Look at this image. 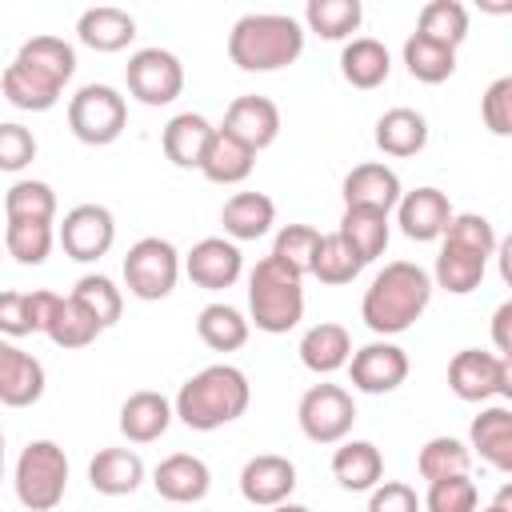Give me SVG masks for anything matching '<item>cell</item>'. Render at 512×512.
<instances>
[{"instance_id":"ab89813d","label":"cell","mask_w":512,"mask_h":512,"mask_svg":"<svg viewBox=\"0 0 512 512\" xmlns=\"http://www.w3.org/2000/svg\"><path fill=\"white\" fill-rule=\"evenodd\" d=\"M404 64H408L412 80H420V84H444L456 72V48L432 44V40H424V36L412 32L404 40Z\"/></svg>"},{"instance_id":"44dd1931","label":"cell","mask_w":512,"mask_h":512,"mask_svg":"<svg viewBox=\"0 0 512 512\" xmlns=\"http://www.w3.org/2000/svg\"><path fill=\"white\" fill-rule=\"evenodd\" d=\"M348 356H352V336H348L344 324L324 320V324H312V328L300 336V364H304L308 372H316V376L340 372V368L348 364Z\"/></svg>"},{"instance_id":"681fc988","label":"cell","mask_w":512,"mask_h":512,"mask_svg":"<svg viewBox=\"0 0 512 512\" xmlns=\"http://www.w3.org/2000/svg\"><path fill=\"white\" fill-rule=\"evenodd\" d=\"M36 160V136L24 124H0V172H20Z\"/></svg>"},{"instance_id":"9c48e42d","label":"cell","mask_w":512,"mask_h":512,"mask_svg":"<svg viewBox=\"0 0 512 512\" xmlns=\"http://www.w3.org/2000/svg\"><path fill=\"white\" fill-rule=\"evenodd\" d=\"M124 80H128V92L140 104L164 108V104H172L184 92V64L168 48H140V52L128 56Z\"/></svg>"},{"instance_id":"4dcf8cb0","label":"cell","mask_w":512,"mask_h":512,"mask_svg":"<svg viewBox=\"0 0 512 512\" xmlns=\"http://www.w3.org/2000/svg\"><path fill=\"white\" fill-rule=\"evenodd\" d=\"M220 224H224V232L232 236V244H236V240H260V236H268V228L276 224V204H272L264 192H236V196L224 204Z\"/></svg>"},{"instance_id":"30bf717a","label":"cell","mask_w":512,"mask_h":512,"mask_svg":"<svg viewBox=\"0 0 512 512\" xmlns=\"http://www.w3.org/2000/svg\"><path fill=\"white\" fill-rule=\"evenodd\" d=\"M296 420H300V432L312 444H340L356 424L352 392H344L340 384H312L300 396Z\"/></svg>"},{"instance_id":"60d3db41","label":"cell","mask_w":512,"mask_h":512,"mask_svg":"<svg viewBox=\"0 0 512 512\" xmlns=\"http://www.w3.org/2000/svg\"><path fill=\"white\" fill-rule=\"evenodd\" d=\"M484 256L468 252V248H456V244H444L440 256H436V284L452 296H464L472 292L480 280H484Z\"/></svg>"},{"instance_id":"f907efd6","label":"cell","mask_w":512,"mask_h":512,"mask_svg":"<svg viewBox=\"0 0 512 512\" xmlns=\"http://www.w3.org/2000/svg\"><path fill=\"white\" fill-rule=\"evenodd\" d=\"M480 112H484L488 132H496V136H512V76H500V80L488 84Z\"/></svg>"},{"instance_id":"83f0119b","label":"cell","mask_w":512,"mask_h":512,"mask_svg":"<svg viewBox=\"0 0 512 512\" xmlns=\"http://www.w3.org/2000/svg\"><path fill=\"white\" fill-rule=\"evenodd\" d=\"M340 72H344V80H348L352 88L368 92V88H380V84L388 80L392 56H388V48H384L380 40L356 36V40H348L344 52H340Z\"/></svg>"},{"instance_id":"7a4b0ae2","label":"cell","mask_w":512,"mask_h":512,"mask_svg":"<svg viewBox=\"0 0 512 512\" xmlns=\"http://www.w3.org/2000/svg\"><path fill=\"white\" fill-rule=\"evenodd\" d=\"M252 384L236 364H208L196 376H188L172 400V416H180L192 432H216L248 412Z\"/></svg>"},{"instance_id":"d6986e66","label":"cell","mask_w":512,"mask_h":512,"mask_svg":"<svg viewBox=\"0 0 512 512\" xmlns=\"http://www.w3.org/2000/svg\"><path fill=\"white\" fill-rule=\"evenodd\" d=\"M344 208H372V212H392L400 204V176L388 164H356L344 176Z\"/></svg>"},{"instance_id":"836d02e7","label":"cell","mask_w":512,"mask_h":512,"mask_svg":"<svg viewBox=\"0 0 512 512\" xmlns=\"http://www.w3.org/2000/svg\"><path fill=\"white\" fill-rule=\"evenodd\" d=\"M336 232L348 240V248H352L364 264H372V260L384 256V248H388V216H384V212H372V208H344Z\"/></svg>"},{"instance_id":"5bb4252c","label":"cell","mask_w":512,"mask_h":512,"mask_svg":"<svg viewBox=\"0 0 512 512\" xmlns=\"http://www.w3.org/2000/svg\"><path fill=\"white\" fill-rule=\"evenodd\" d=\"M184 272L192 284L208 288V292H220V288H232L244 272V256L232 240L224 236H204L192 244V252L184 256Z\"/></svg>"},{"instance_id":"1f68e13d","label":"cell","mask_w":512,"mask_h":512,"mask_svg":"<svg viewBox=\"0 0 512 512\" xmlns=\"http://www.w3.org/2000/svg\"><path fill=\"white\" fill-rule=\"evenodd\" d=\"M252 164H256V152L244 148L240 140H232L224 128L212 132V140H208V148L200 156V172L212 184H240V180H248Z\"/></svg>"},{"instance_id":"e0dca14e","label":"cell","mask_w":512,"mask_h":512,"mask_svg":"<svg viewBox=\"0 0 512 512\" xmlns=\"http://www.w3.org/2000/svg\"><path fill=\"white\" fill-rule=\"evenodd\" d=\"M152 484H156V492H160L168 504H196V500L208 496L212 472H208V464H204L200 456H192V452H172V456H164V460L156 464Z\"/></svg>"},{"instance_id":"ffe728a7","label":"cell","mask_w":512,"mask_h":512,"mask_svg":"<svg viewBox=\"0 0 512 512\" xmlns=\"http://www.w3.org/2000/svg\"><path fill=\"white\" fill-rule=\"evenodd\" d=\"M76 36H80V44H88L92 52H120V48L132 44L136 20H132L124 8L96 4V8H84V12H80Z\"/></svg>"},{"instance_id":"3957f363","label":"cell","mask_w":512,"mask_h":512,"mask_svg":"<svg viewBox=\"0 0 512 512\" xmlns=\"http://www.w3.org/2000/svg\"><path fill=\"white\" fill-rule=\"evenodd\" d=\"M304 52V28L280 12H248L228 32V60L240 72H276Z\"/></svg>"},{"instance_id":"ee69618b","label":"cell","mask_w":512,"mask_h":512,"mask_svg":"<svg viewBox=\"0 0 512 512\" xmlns=\"http://www.w3.org/2000/svg\"><path fill=\"white\" fill-rule=\"evenodd\" d=\"M52 240H56L52 236V224H44V220H8V232H4L8 252L20 264H28V268H36V264L48 260Z\"/></svg>"},{"instance_id":"8fae6325","label":"cell","mask_w":512,"mask_h":512,"mask_svg":"<svg viewBox=\"0 0 512 512\" xmlns=\"http://www.w3.org/2000/svg\"><path fill=\"white\" fill-rule=\"evenodd\" d=\"M348 372H352V388H360L368 396H384L408 380V352L400 344L372 340L348 356Z\"/></svg>"},{"instance_id":"2e32d148","label":"cell","mask_w":512,"mask_h":512,"mask_svg":"<svg viewBox=\"0 0 512 512\" xmlns=\"http://www.w3.org/2000/svg\"><path fill=\"white\" fill-rule=\"evenodd\" d=\"M452 204L440 188H416V192H404L400 204H396V224L408 240H440L448 220H452Z\"/></svg>"},{"instance_id":"e575fe53","label":"cell","mask_w":512,"mask_h":512,"mask_svg":"<svg viewBox=\"0 0 512 512\" xmlns=\"http://www.w3.org/2000/svg\"><path fill=\"white\" fill-rule=\"evenodd\" d=\"M416 36H424L432 44H444V48H460L464 36H468V8L460 0H428L420 8Z\"/></svg>"},{"instance_id":"4fadbf2b","label":"cell","mask_w":512,"mask_h":512,"mask_svg":"<svg viewBox=\"0 0 512 512\" xmlns=\"http://www.w3.org/2000/svg\"><path fill=\"white\" fill-rule=\"evenodd\" d=\"M296 492V464L276 452H260L240 468V496L256 508H276Z\"/></svg>"},{"instance_id":"bcb514c9","label":"cell","mask_w":512,"mask_h":512,"mask_svg":"<svg viewBox=\"0 0 512 512\" xmlns=\"http://www.w3.org/2000/svg\"><path fill=\"white\" fill-rule=\"evenodd\" d=\"M316 244H320V232L312 224H284L276 232V244H272V256L280 264H288L296 276H308L312 268V256H316Z\"/></svg>"},{"instance_id":"f35d334b","label":"cell","mask_w":512,"mask_h":512,"mask_svg":"<svg viewBox=\"0 0 512 512\" xmlns=\"http://www.w3.org/2000/svg\"><path fill=\"white\" fill-rule=\"evenodd\" d=\"M360 268H364V260L348 248V240H344L340 232H328V236H320L308 272H312L320 284H352V280L360 276Z\"/></svg>"},{"instance_id":"7402d4cb","label":"cell","mask_w":512,"mask_h":512,"mask_svg":"<svg viewBox=\"0 0 512 512\" xmlns=\"http://www.w3.org/2000/svg\"><path fill=\"white\" fill-rule=\"evenodd\" d=\"M144 480V460L132 448H100L88 464V484L100 496H132Z\"/></svg>"},{"instance_id":"52a82bcc","label":"cell","mask_w":512,"mask_h":512,"mask_svg":"<svg viewBox=\"0 0 512 512\" xmlns=\"http://www.w3.org/2000/svg\"><path fill=\"white\" fill-rule=\"evenodd\" d=\"M180 280V252L164 236H144L124 256V284L136 300H164Z\"/></svg>"},{"instance_id":"816d5d0a","label":"cell","mask_w":512,"mask_h":512,"mask_svg":"<svg viewBox=\"0 0 512 512\" xmlns=\"http://www.w3.org/2000/svg\"><path fill=\"white\" fill-rule=\"evenodd\" d=\"M368 512H420V496H416V488H408L400 480H384L372 488Z\"/></svg>"},{"instance_id":"8d00e7d4","label":"cell","mask_w":512,"mask_h":512,"mask_svg":"<svg viewBox=\"0 0 512 512\" xmlns=\"http://www.w3.org/2000/svg\"><path fill=\"white\" fill-rule=\"evenodd\" d=\"M196 332L212 352H236L248 344V320L232 304H208L196 316Z\"/></svg>"},{"instance_id":"b9f144b4","label":"cell","mask_w":512,"mask_h":512,"mask_svg":"<svg viewBox=\"0 0 512 512\" xmlns=\"http://www.w3.org/2000/svg\"><path fill=\"white\" fill-rule=\"evenodd\" d=\"M468 464H472V448L456 436H432L424 448H420V476L424 480H444V476H468Z\"/></svg>"},{"instance_id":"7bdbcfd3","label":"cell","mask_w":512,"mask_h":512,"mask_svg":"<svg viewBox=\"0 0 512 512\" xmlns=\"http://www.w3.org/2000/svg\"><path fill=\"white\" fill-rule=\"evenodd\" d=\"M4 212H8V220H44V224H52L56 192L44 180H16L4 196Z\"/></svg>"},{"instance_id":"f546056e","label":"cell","mask_w":512,"mask_h":512,"mask_svg":"<svg viewBox=\"0 0 512 512\" xmlns=\"http://www.w3.org/2000/svg\"><path fill=\"white\" fill-rule=\"evenodd\" d=\"M212 124L200 116V112H180L164 124V156L176 164V168H200V156L212 140Z\"/></svg>"},{"instance_id":"c3c4849f","label":"cell","mask_w":512,"mask_h":512,"mask_svg":"<svg viewBox=\"0 0 512 512\" xmlns=\"http://www.w3.org/2000/svg\"><path fill=\"white\" fill-rule=\"evenodd\" d=\"M476 504H480V492L468 476L428 480V496H424L428 512H476Z\"/></svg>"},{"instance_id":"f1b7e54d","label":"cell","mask_w":512,"mask_h":512,"mask_svg":"<svg viewBox=\"0 0 512 512\" xmlns=\"http://www.w3.org/2000/svg\"><path fill=\"white\" fill-rule=\"evenodd\" d=\"M428 144V120L416 108H388L376 120V148L384 156H416Z\"/></svg>"},{"instance_id":"5b68a950","label":"cell","mask_w":512,"mask_h":512,"mask_svg":"<svg viewBox=\"0 0 512 512\" xmlns=\"http://www.w3.org/2000/svg\"><path fill=\"white\" fill-rule=\"evenodd\" d=\"M12 488H16V500L28 512H52L64 500V488H68L64 448L56 440H32L16 460Z\"/></svg>"},{"instance_id":"6da1fadb","label":"cell","mask_w":512,"mask_h":512,"mask_svg":"<svg viewBox=\"0 0 512 512\" xmlns=\"http://www.w3.org/2000/svg\"><path fill=\"white\" fill-rule=\"evenodd\" d=\"M428 300H432V276L412 260H392L372 276L360 300V320L376 336H396L424 316Z\"/></svg>"},{"instance_id":"7dc6e473","label":"cell","mask_w":512,"mask_h":512,"mask_svg":"<svg viewBox=\"0 0 512 512\" xmlns=\"http://www.w3.org/2000/svg\"><path fill=\"white\" fill-rule=\"evenodd\" d=\"M444 244L468 248V252H476V256L488 260V256L496 252V228H492L484 216H476V212H460V216L448 220V228H444Z\"/></svg>"},{"instance_id":"d590c367","label":"cell","mask_w":512,"mask_h":512,"mask_svg":"<svg viewBox=\"0 0 512 512\" xmlns=\"http://www.w3.org/2000/svg\"><path fill=\"white\" fill-rule=\"evenodd\" d=\"M16 60L28 64V68H36V72H44L60 88L76 72V48L68 40H60V36H32V40H24L20 52H16Z\"/></svg>"},{"instance_id":"cb8c5ba5","label":"cell","mask_w":512,"mask_h":512,"mask_svg":"<svg viewBox=\"0 0 512 512\" xmlns=\"http://www.w3.org/2000/svg\"><path fill=\"white\" fill-rule=\"evenodd\" d=\"M332 476L348 492H372L384 476V456L372 440H348L332 452Z\"/></svg>"},{"instance_id":"603a6c76","label":"cell","mask_w":512,"mask_h":512,"mask_svg":"<svg viewBox=\"0 0 512 512\" xmlns=\"http://www.w3.org/2000/svg\"><path fill=\"white\" fill-rule=\"evenodd\" d=\"M172 424V400L160 396V392H132L120 408V432L132 440V444H152L168 432Z\"/></svg>"},{"instance_id":"7c38bea8","label":"cell","mask_w":512,"mask_h":512,"mask_svg":"<svg viewBox=\"0 0 512 512\" xmlns=\"http://www.w3.org/2000/svg\"><path fill=\"white\" fill-rule=\"evenodd\" d=\"M112 240H116V220L104 204H76L60 224V248L80 264L100 260L112 248Z\"/></svg>"},{"instance_id":"8992f818","label":"cell","mask_w":512,"mask_h":512,"mask_svg":"<svg viewBox=\"0 0 512 512\" xmlns=\"http://www.w3.org/2000/svg\"><path fill=\"white\" fill-rule=\"evenodd\" d=\"M124 124H128V104L112 84H84L68 100V128L80 144L104 148V144L120 140Z\"/></svg>"},{"instance_id":"9f6ffc18","label":"cell","mask_w":512,"mask_h":512,"mask_svg":"<svg viewBox=\"0 0 512 512\" xmlns=\"http://www.w3.org/2000/svg\"><path fill=\"white\" fill-rule=\"evenodd\" d=\"M0 480H4V428H0Z\"/></svg>"},{"instance_id":"db71d44e","label":"cell","mask_w":512,"mask_h":512,"mask_svg":"<svg viewBox=\"0 0 512 512\" xmlns=\"http://www.w3.org/2000/svg\"><path fill=\"white\" fill-rule=\"evenodd\" d=\"M508 500H512V488H504V492L496 496V504H488V508H480V512H512Z\"/></svg>"},{"instance_id":"f5cc1de1","label":"cell","mask_w":512,"mask_h":512,"mask_svg":"<svg viewBox=\"0 0 512 512\" xmlns=\"http://www.w3.org/2000/svg\"><path fill=\"white\" fill-rule=\"evenodd\" d=\"M508 324H512V300H504L492 316V344H496V356H508L512 352V336H508Z\"/></svg>"},{"instance_id":"4316f807","label":"cell","mask_w":512,"mask_h":512,"mask_svg":"<svg viewBox=\"0 0 512 512\" xmlns=\"http://www.w3.org/2000/svg\"><path fill=\"white\" fill-rule=\"evenodd\" d=\"M104 328L96 324V316L76 300V296H56L52 300V312L44 320V336L56 344V348H88Z\"/></svg>"},{"instance_id":"74e56055","label":"cell","mask_w":512,"mask_h":512,"mask_svg":"<svg viewBox=\"0 0 512 512\" xmlns=\"http://www.w3.org/2000/svg\"><path fill=\"white\" fill-rule=\"evenodd\" d=\"M360 20H364L360 0H308V8H304L308 32H316V36H324V40H344V36H352V32L360 28Z\"/></svg>"},{"instance_id":"d6a6232c","label":"cell","mask_w":512,"mask_h":512,"mask_svg":"<svg viewBox=\"0 0 512 512\" xmlns=\"http://www.w3.org/2000/svg\"><path fill=\"white\" fill-rule=\"evenodd\" d=\"M56 292H0V336H32L44 332Z\"/></svg>"},{"instance_id":"f6af8a7d","label":"cell","mask_w":512,"mask_h":512,"mask_svg":"<svg viewBox=\"0 0 512 512\" xmlns=\"http://www.w3.org/2000/svg\"><path fill=\"white\" fill-rule=\"evenodd\" d=\"M72 296L96 316L100 328H112L120 320V312H124V296H120V288L108 276H80L76 288H72Z\"/></svg>"},{"instance_id":"11a10c76","label":"cell","mask_w":512,"mask_h":512,"mask_svg":"<svg viewBox=\"0 0 512 512\" xmlns=\"http://www.w3.org/2000/svg\"><path fill=\"white\" fill-rule=\"evenodd\" d=\"M272 512H312V508H304V504H292V500H284V504H276Z\"/></svg>"},{"instance_id":"277c9868","label":"cell","mask_w":512,"mask_h":512,"mask_svg":"<svg viewBox=\"0 0 512 512\" xmlns=\"http://www.w3.org/2000/svg\"><path fill=\"white\" fill-rule=\"evenodd\" d=\"M304 276H296L276 256H264L248 276V312L252 324L268 336H284L304 316Z\"/></svg>"},{"instance_id":"ac0fdd59","label":"cell","mask_w":512,"mask_h":512,"mask_svg":"<svg viewBox=\"0 0 512 512\" xmlns=\"http://www.w3.org/2000/svg\"><path fill=\"white\" fill-rule=\"evenodd\" d=\"M40 396H44V364L32 352L0 340V404L28 408Z\"/></svg>"},{"instance_id":"9a60e30c","label":"cell","mask_w":512,"mask_h":512,"mask_svg":"<svg viewBox=\"0 0 512 512\" xmlns=\"http://www.w3.org/2000/svg\"><path fill=\"white\" fill-rule=\"evenodd\" d=\"M224 132L244 148L260 152L280 136V108L268 96H236L224 112Z\"/></svg>"},{"instance_id":"d4e9b609","label":"cell","mask_w":512,"mask_h":512,"mask_svg":"<svg viewBox=\"0 0 512 512\" xmlns=\"http://www.w3.org/2000/svg\"><path fill=\"white\" fill-rule=\"evenodd\" d=\"M0 88H4V100L12 108H20V112H48V108H56V100L64 92L56 80H48L44 72H36V68H28L20 60H12L4 68Z\"/></svg>"},{"instance_id":"ba28073f","label":"cell","mask_w":512,"mask_h":512,"mask_svg":"<svg viewBox=\"0 0 512 512\" xmlns=\"http://www.w3.org/2000/svg\"><path fill=\"white\" fill-rule=\"evenodd\" d=\"M448 388L468 400V404H484L492 396H512V360L496 356V352H480V348H464L452 356L448 364Z\"/></svg>"},{"instance_id":"484cf974","label":"cell","mask_w":512,"mask_h":512,"mask_svg":"<svg viewBox=\"0 0 512 512\" xmlns=\"http://www.w3.org/2000/svg\"><path fill=\"white\" fill-rule=\"evenodd\" d=\"M472 448L484 464H492L496 472H512V412L504 404L484 408L472 420Z\"/></svg>"}]
</instances>
